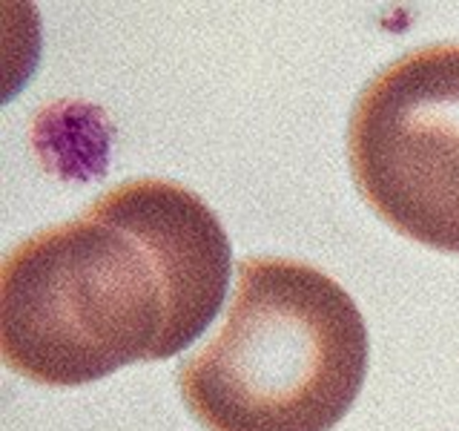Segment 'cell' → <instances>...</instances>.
I'll return each instance as SVG.
<instances>
[{"instance_id": "cell-2", "label": "cell", "mask_w": 459, "mask_h": 431, "mask_svg": "<svg viewBox=\"0 0 459 431\" xmlns=\"http://www.w3.org/2000/svg\"><path fill=\"white\" fill-rule=\"evenodd\" d=\"M227 320L178 368L207 431H330L368 374V325L353 296L296 259H241Z\"/></svg>"}, {"instance_id": "cell-1", "label": "cell", "mask_w": 459, "mask_h": 431, "mask_svg": "<svg viewBox=\"0 0 459 431\" xmlns=\"http://www.w3.org/2000/svg\"><path fill=\"white\" fill-rule=\"evenodd\" d=\"M230 256L219 216L184 184L112 187L4 259V363L38 385L72 388L176 356L219 313Z\"/></svg>"}, {"instance_id": "cell-3", "label": "cell", "mask_w": 459, "mask_h": 431, "mask_svg": "<svg viewBox=\"0 0 459 431\" xmlns=\"http://www.w3.org/2000/svg\"><path fill=\"white\" fill-rule=\"evenodd\" d=\"M348 162L382 222L425 248L459 253V43L413 49L365 86Z\"/></svg>"}]
</instances>
